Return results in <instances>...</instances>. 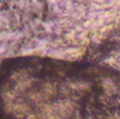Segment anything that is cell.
<instances>
[{
    "label": "cell",
    "mask_w": 120,
    "mask_h": 119,
    "mask_svg": "<svg viewBox=\"0 0 120 119\" xmlns=\"http://www.w3.org/2000/svg\"><path fill=\"white\" fill-rule=\"evenodd\" d=\"M14 111H15V114H17V115L23 116L24 114H26V112H27V107L26 106L20 105V106H17L14 109Z\"/></svg>",
    "instance_id": "cell-1"
}]
</instances>
